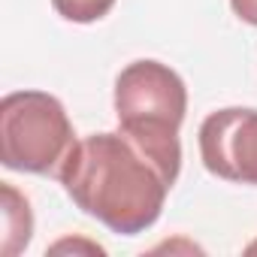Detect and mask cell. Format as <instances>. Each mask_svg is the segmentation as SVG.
Listing matches in <instances>:
<instances>
[{"mask_svg": "<svg viewBox=\"0 0 257 257\" xmlns=\"http://www.w3.org/2000/svg\"><path fill=\"white\" fill-rule=\"evenodd\" d=\"M179 173L182 140H152L118 127L76 143L61 185L85 215L118 236H137L161 218Z\"/></svg>", "mask_w": 257, "mask_h": 257, "instance_id": "6da1fadb", "label": "cell"}, {"mask_svg": "<svg viewBox=\"0 0 257 257\" xmlns=\"http://www.w3.org/2000/svg\"><path fill=\"white\" fill-rule=\"evenodd\" d=\"M64 103L49 91H13L0 100V161L7 170L55 176L76 149Z\"/></svg>", "mask_w": 257, "mask_h": 257, "instance_id": "7a4b0ae2", "label": "cell"}, {"mask_svg": "<svg viewBox=\"0 0 257 257\" xmlns=\"http://www.w3.org/2000/svg\"><path fill=\"white\" fill-rule=\"evenodd\" d=\"M118 127L137 137L179 140L188 112V88L182 76L161 61H134L115 79Z\"/></svg>", "mask_w": 257, "mask_h": 257, "instance_id": "3957f363", "label": "cell"}, {"mask_svg": "<svg viewBox=\"0 0 257 257\" xmlns=\"http://www.w3.org/2000/svg\"><path fill=\"white\" fill-rule=\"evenodd\" d=\"M200 158L203 167L239 185H257V109L227 106L200 124Z\"/></svg>", "mask_w": 257, "mask_h": 257, "instance_id": "277c9868", "label": "cell"}, {"mask_svg": "<svg viewBox=\"0 0 257 257\" xmlns=\"http://www.w3.org/2000/svg\"><path fill=\"white\" fill-rule=\"evenodd\" d=\"M0 215H4V239H0V251L4 257H16L31 245L34 236V212L28 197L13 185L0 182Z\"/></svg>", "mask_w": 257, "mask_h": 257, "instance_id": "5b68a950", "label": "cell"}, {"mask_svg": "<svg viewBox=\"0 0 257 257\" xmlns=\"http://www.w3.org/2000/svg\"><path fill=\"white\" fill-rule=\"evenodd\" d=\"M52 7L61 19L73 25H94L103 16H109L115 0H52Z\"/></svg>", "mask_w": 257, "mask_h": 257, "instance_id": "8992f818", "label": "cell"}, {"mask_svg": "<svg viewBox=\"0 0 257 257\" xmlns=\"http://www.w3.org/2000/svg\"><path fill=\"white\" fill-rule=\"evenodd\" d=\"M49 251H52V254H58V251H88V254H106V248H103V245H97V242H85V239H61V242H55Z\"/></svg>", "mask_w": 257, "mask_h": 257, "instance_id": "52a82bcc", "label": "cell"}, {"mask_svg": "<svg viewBox=\"0 0 257 257\" xmlns=\"http://www.w3.org/2000/svg\"><path fill=\"white\" fill-rule=\"evenodd\" d=\"M230 7H233V13H236L245 25L257 28V0H230Z\"/></svg>", "mask_w": 257, "mask_h": 257, "instance_id": "ba28073f", "label": "cell"}]
</instances>
